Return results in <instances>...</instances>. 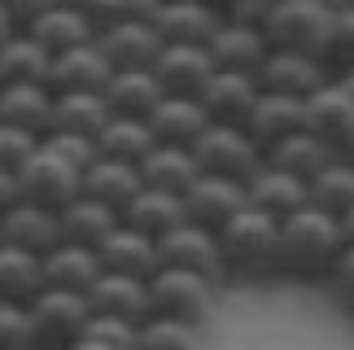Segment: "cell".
Wrapping results in <instances>:
<instances>
[{
  "mask_svg": "<svg viewBox=\"0 0 354 350\" xmlns=\"http://www.w3.org/2000/svg\"><path fill=\"white\" fill-rule=\"evenodd\" d=\"M346 250V237H342V223L333 214H324L315 206L280 219V246H276V280L289 276V280H302V285H324L333 272V263L342 259Z\"/></svg>",
  "mask_w": 354,
  "mask_h": 350,
  "instance_id": "1",
  "label": "cell"
},
{
  "mask_svg": "<svg viewBox=\"0 0 354 350\" xmlns=\"http://www.w3.org/2000/svg\"><path fill=\"white\" fill-rule=\"evenodd\" d=\"M214 237H219V259L227 280H276V246H280L276 219L245 206Z\"/></svg>",
  "mask_w": 354,
  "mask_h": 350,
  "instance_id": "2",
  "label": "cell"
},
{
  "mask_svg": "<svg viewBox=\"0 0 354 350\" xmlns=\"http://www.w3.org/2000/svg\"><path fill=\"white\" fill-rule=\"evenodd\" d=\"M26 320H31L35 350H71L75 342H84L92 306H88V293L39 289L35 298L26 302Z\"/></svg>",
  "mask_w": 354,
  "mask_h": 350,
  "instance_id": "3",
  "label": "cell"
},
{
  "mask_svg": "<svg viewBox=\"0 0 354 350\" xmlns=\"http://www.w3.org/2000/svg\"><path fill=\"white\" fill-rule=\"evenodd\" d=\"M193 158L201 175H219V180H236V184H250L267 163V154L245 136V127H227V123H210L201 131L193 140Z\"/></svg>",
  "mask_w": 354,
  "mask_h": 350,
  "instance_id": "4",
  "label": "cell"
},
{
  "mask_svg": "<svg viewBox=\"0 0 354 350\" xmlns=\"http://www.w3.org/2000/svg\"><path fill=\"white\" fill-rule=\"evenodd\" d=\"M214 293L219 285L193 272H175V267H158L149 276V311L162 320H180V324H206L214 311Z\"/></svg>",
  "mask_w": 354,
  "mask_h": 350,
  "instance_id": "5",
  "label": "cell"
},
{
  "mask_svg": "<svg viewBox=\"0 0 354 350\" xmlns=\"http://www.w3.org/2000/svg\"><path fill=\"white\" fill-rule=\"evenodd\" d=\"M13 180H18V197L31 201L39 210H53L57 214L62 206H71L79 197V184H84V171H75L71 163H62L53 149H39L26 158V163L13 171Z\"/></svg>",
  "mask_w": 354,
  "mask_h": 350,
  "instance_id": "6",
  "label": "cell"
},
{
  "mask_svg": "<svg viewBox=\"0 0 354 350\" xmlns=\"http://www.w3.org/2000/svg\"><path fill=\"white\" fill-rule=\"evenodd\" d=\"M333 13L319 5V0H276L271 18L263 26L271 48H289V53H310L319 57L324 35H328Z\"/></svg>",
  "mask_w": 354,
  "mask_h": 350,
  "instance_id": "7",
  "label": "cell"
},
{
  "mask_svg": "<svg viewBox=\"0 0 354 350\" xmlns=\"http://www.w3.org/2000/svg\"><path fill=\"white\" fill-rule=\"evenodd\" d=\"M158 263L175 267V272L206 276V280H214V285H227L223 259H219V237H214L210 228H197V223L171 228L167 237H158Z\"/></svg>",
  "mask_w": 354,
  "mask_h": 350,
  "instance_id": "8",
  "label": "cell"
},
{
  "mask_svg": "<svg viewBox=\"0 0 354 350\" xmlns=\"http://www.w3.org/2000/svg\"><path fill=\"white\" fill-rule=\"evenodd\" d=\"M258 88L263 92H276V97H293V101H306L310 92H319L328 84V71H324L319 57L310 53H289V48H271L267 62L258 66Z\"/></svg>",
  "mask_w": 354,
  "mask_h": 350,
  "instance_id": "9",
  "label": "cell"
},
{
  "mask_svg": "<svg viewBox=\"0 0 354 350\" xmlns=\"http://www.w3.org/2000/svg\"><path fill=\"white\" fill-rule=\"evenodd\" d=\"M302 131H310L315 140H324L337 154L346 149V140L354 136V101L342 92L337 79H328L319 92H310L302 101Z\"/></svg>",
  "mask_w": 354,
  "mask_h": 350,
  "instance_id": "10",
  "label": "cell"
},
{
  "mask_svg": "<svg viewBox=\"0 0 354 350\" xmlns=\"http://www.w3.org/2000/svg\"><path fill=\"white\" fill-rule=\"evenodd\" d=\"M223 13L210 0H171V5L153 9V31L162 35V44H197L206 48L210 35L219 31Z\"/></svg>",
  "mask_w": 354,
  "mask_h": 350,
  "instance_id": "11",
  "label": "cell"
},
{
  "mask_svg": "<svg viewBox=\"0 0 354 350\" xmlns=\"http://www.w3.org/2000/svg\"><path fill=\"white\" fill-rule=\"evenodd\" d=\"M254 101H258V79L236 71H214L206 88L197 92V105L206 110L210 123H227V127H241L250 118Z\"/></svg>",
  "mask_w": 354,
  "mask_h": 350,
  "instance_id": "12",
  "label": "cell"
},
{
  "mask_svg": "<svg viewBox=\"0 0 354 350\" xmlns=\"http://www.w3.org/2000/svg\"><path fill=\"white\" fill-rule=\"evenodd\" d=\"M0 246H13V250H26L35 259H44L62 246V223L53 210H39L31 201H18L13 210L0 214Z\"/></svg>",
  "mask_w": 354,
  "mask_h": 350,
  "instance_id": "13",
  "label": "cell"
},
{
  "mask_svg": "<svg viewBox=\"0 0 354 350\" xmlns=\"http://www.w3.org/2000/svg\"><path fill=\"white\" fill-rule=\"evenodd\" d=\"M210 75H214V62L197 44H162L153 62V79L167 97H197Z\"/></svg>",
  "mask_w": 354,
  "mask_h": 350,
  "instance_id": "14",
  "label": "cell"
},
{
  "mask_svg": "<svg viewBox=\"0 0 354 350\" xmlns=\"http://www.w3.org/2000/svg\"><path fill=\"white\" fill-rule=\"evenodd\" d=\"M97 263L101 272L110 276H131V280H149L158 272V241H149L145 232H136V228L118 223L110 237L97 246Z\"/></svg>",
  "mask_w": 354,
  "mask_h": 350,
  "instance_id": "15",
  "label": "cell"
},
{
  "mask_svg": "<svg viewBox=\"0 0 354 350\" xmlns=\"http://www.w3.org/2000/svg\"><path fill=\"white\" fill-rule=\"evenodd\" d=\"M97 48L105 53V62L114 71H153L162 53V35L153 31V22H122V26L97 31Z\"/></svg>",
  "mask_w": 354,
  "mask_h": 350,
  "instance_id": "16",
  "label": "cell"
},
{
  "mask_svg": "<svg viewBox=\"0 0 354 350\" xmlns=\"http://www.w3.org/2000/svg\"><path fill=\"white\" fill-rule=\"evenodd\" d=\"M245 206L280 223V219H289V214L306 210L310 206V193H306L302 180H293V175H284L280 167L263 163V171L245 184Z\"/></svg>",
  "mask_w": 354,
  "mask_h": 350,
  "instance_id": "17",
  "label": "cell"
},
{
  "mask_svg": "<svg viewBox=\"0 0 354 350\" xmlns=\"http://www.w3.org/2000/svg\"><path fill=\"white\" fill-rule=\"evenodd\" d=\"M241 210H245V184H236V180L201 175V180L184 193V214H188V223L210 228V232H219V228L232 219V214H241Z\"/></svg>",
  "mask_w": 354,
  "mask_h": 350,
  "instance_id": "18",
  "label": "cell"
},
{
  "mask_svg": "<svg viewBox=\"0 0 354 350\" xmlns=\"http://www.w3.org/2000/svg\"><path fill=\"white\" fill-rule=\"evenodd\" d=\"M110 75H114V66L105 62V53L92 39V44H79L71 53H62V57H53L44 88L53 97H62V92H101L110 84Z\"/></svg>",
  "mask_w": 354,
  "mask_h": 350,
  "instance_id": "19",
  "label": "cell"
},
{
  "mask_svg": "<svg viewBox=\"0 0 354 350\" xmlns=\"http://www.w3.org/2000/svg\"><path fill=\"white\" fill-rule=\"evenodd\" d=\"M245 136H250L263 154H271L280 140H289L293 131H302V101L293 97H276V92H263L258 88V101L250 118H245Z\"/></svg>",
  "mask_w": 354,
  "mask_h": 350,
  "instance_id": "20",
  "label": "cell"
},
{
  "mask_svg": "<svg viewBox=\"0 0 354 350\" xmlns=\"http://www.w3.org/2000/svg\"><path fill=\"white\" fill-rule=\"evenodd\" d=\"M210 62H214V71H236V75H258V66L267 62V35L263 31H254V26H236V22H219V31L210 35Z\"/></svg>",
  "mask_w": 354,
  "mask_h": 350,
  "instance_id": "21",
  "label": "cell"
},
{
  "mask_svg": "<svg viewBox=\"0 0 354 350\" xmlns=\"http://www.w3.org/2000/svg\"><path fill=\"white\" fill-rule=\"evenodd\" d=\"M88 306L92 315H110V320H127L140 329L149 315V280H131V276H110L101 272V280L88 289Z\"/></svg>",
  "mask_w": 354,
  "mask_h": 350,
  "instance_id": "22",
  "label": "cell"
},
{
  "mask_svg": "<svg viewBox=\"0 0 354 350\" xmlns=\"http://www.w3.org/2000/svg\"><path fill=\"white\" fill-rule=\"evenodd\" d=\"M22 35H31L35 44L48 53V57H62V53H71L79 44H92V39H97V26H92V18H88L84 9L53 5V9L39 13V18L26 26Z\"/></svg>",
  "mask_w": 354,
  "mask_h": 350,
  "instance_id": "23",
  "label": "cell"
},
{
  "mask_svg": "<svg viewBox=\"0 0 354 350\" xmlns=\"http://www.w3.org/2000/svg\"><path fill=\"white\" fill-rule=\"evenodd\" d=\"M145 188L140 180V167H131V163H118V158H92V167L84 171V184H79V193L92 197V201H101V206H110L114 214L127 210V201L136 197Z\"/></svg>",
  "mask_w": 354,
  "mask_h": 350,
  "instance_id": "24",
  "label": "cell"
},
{
  "mask_svg": "<svg viewBox=\"0 0 354 350\" xmlns=\"http://www.w3.org/2000/svg\"><path fill=\"white\" fill-rule=\"evenodd\" d=\"M158 145H175V149H193V140L210 127L206 110L197 105V97H162L158 110L145 118Z\"/></svg>",
  "mask_w": 354,
  "mask_h": 350,
  "instance_id": "25",
  "label": "cell"
},
{
  "mask_svg": "<svg viewBox=\"0 0 354 350\" xmlns=\"http://www.w3.org/2000/svg\"><path fill=\"white\" fill-rule=\"evenodd\" d=\"M114 118V110L105 105L101 92H62L53 97V118H48V131H66V136H84L97 145L101 127Z\"/></svg>",
  "mask_w": 354,
  "mask_h": 350,
  "instance_id": "26",
  "label": "cell"
},
{
  "mask_svg": "<svg viewBox=\"0 0 354 350\" xmlns=\"http://www.w3.org/2000/svg\"><path fill=\"white\" fill-rule=\"evenodd\" d=\"M118 223H127V228H136V232H145L149 241H158V237H167L171 228L188 223L184 197L162 193V188H140V193L127 201V210L118 214Z\"/></svg>",
  "mask_w": 354,
  "mask_h": 350,
  "instance_id": "27",
  "label": "cell"
},
{
  "mask_svg": "<svg viewBox=\"0 0 354 350\" xmlns=\"http://www.w3.org/2000/svg\"><path fill=\"white\" fill-rule=\"evenodd\" d=\"M57 223H62V246H84V250H97L105 237L118 228V214L101 201H92L79 193L71 206L57 210Z\"/></svg>",
  "mask_w": 354,
  "mask_h": 350,
  "instance_id": "28",
  "label": "cell"
},
{
  "mask_svg": "<svg viewBox=\"0 0 354 350\" xmlns=\"http://www.w3.org/2000/svg\"><path fill=\"white\" fill-rule=\"evenodd\" d=\"M53 118V92L44 84H0V123L44 136Z\"/></svg>",
  "mask_w": 354,
  "mask_h": 350,
  "instance_id": "29",
  "label": "cell"
},
{
  "mask_svg": "<svg viewBox=\"0 0 354 350\" xmlns=\"http://www.w3.org/2000/svg\"><path fill=\"white\" fill-rule=\"evenodd\" d=\"M140 180L145 188H162V193H175V197H184L188 188H193L201 180V167H197V158L193 149H175V145H158L153 154L140 163Z\"/></svg>",
  "mask_w": 354,
  "mask_h": 350,
  "instance_id": "30",
  "label": "cell"
},
{
  "mask_svg": "<svg viewBox=\"0 0 354 350\" xmlns=\"http://www.w3.org/2000/svg\"><path fill=\"white\" fill-rule=\"evenodd\" d=\"M105 105H110L114 114H127V118H149L158 110V101L167 97V92L158 88L153 71H114L110 84L101 88Z\"/></svg>",
  "mask_w": 354,
  "mask_h": 350,
  "instance_id": "31",
  "label": "cell"
},
{
  "mask_svg": "<svg viewBox=\"0 0 354 350\" xmlns=\"http://www.w3.org/2000/svg\"><path fill=\"white\" fill-rule=\"evenodd\" d=\"M101 280V263L97 250L84 246H57L44 254V289H71V293H88Z\"/></svg>",
  "mask_w": 354,
  "mask_h": 350,
  "instance_id": "32",
  "label": "cell"
},
{
  "mask_svg": "<svg viewBox=\"0 0 354 350\" xmlns=\"http://www.w3.org/2000/svg\"><path fill=\"white\" fill-rule=\"evenodd\" d=\"M153 149H158V140L149 131V123L145 118H127V114H114L97 136L101 158H118V163H131V167H140Z\"/></svg>",
  "mask_w": 354,
  "mask_h": 350,
  "instance_id": "33",
  "label": "cell"
},
{
  "mask_svg": "<svg viewBox=\"0 0 354 350\" xmlns=\"http://www.w3.org/2000/svg\"><path fill=\"white\" fill-rule=\"evenodd\" d=\"M333 158H337V149H328V145L315 140L310 131H293L289 140H280L276 149L267 154V163H271V167H280L284 175H293V180L310 184L324 167L333 163Z\"/></svg>",
  "mask_w": 354,
  "mask_h": 350,
  "instance_id": "34",
  "label": "cell"
},
{
  "mask_svg": "<svg viewBox=\"0 0 354 350\" xmlns=\"http://www.w3.org/2000/svg\"><path fill=\"white\" fill-rule=\"evenodd\" d=\"M44 289V259L13 246H0V302L26 306Z\"/></svg>",
  "mask_w": 354,
  "mask_h": 350,
  "instance_id": "35",
  "label": "cell"
},
{
  "mask_svg": "<svg viewBox=\"0 0 354 350\" xmlns=\"http://www.w3.org/2000/svg\"><path fill=\"white\" fill-rule=\"evenodd\" d=\"M53 57L31 35H9L0 44V84H48Z\"/></svg>",
  "mask_w": 354,
  "mask_h": 350,
  "instance_id": "36",
  "label": "cell"
},
{
  "mask_svg": "<svg viewBox=\"0 0 354 350\" xmlns=\"http://www.w3.org/2000/svg\"><path fill=\"white\" fill-rule=\"evenodd\" d=\"M306 193H310V206H315V210L333 214V219H342V214L354 210V167L346 163L342 154H337L333 163L306 184Z\"/></svg>",
  "mask_w": 354,
  "mask_h": 350,
  "instance_id": "37",
  "label": "cell"
},
{
  "mask_svg": "<svg viewBox=\"0 0 354 350\" xmlns=\"http://www.w3.org/2000/svg\"><path fill=\"white\" fill-rule=\"evenodd\" d=\"M136 350H201V329L180 324V320H162L149 315L136 329Z\"/></svg>",
  "mask_w": 354,
  "mask_h": 350,
  "instance_id": "38",
  "label": "cell"
},
{
  "mask_svg": "<svg viewBox=\"0 0 354 350\" xmlns=\"http://www.w3.org/2000/svg\"><path fill=\"white\" fill-rule=\"evenodd\" d=\"M319 62H324V71H328L333 79L354 71V5L342 9V13H333L328 35H324V48H319Z\"/></svg>",
  "mask_w": 354,
  "mask_h": 350,
  "instance_id": "39",
  "label": "cell"
},
{
  "mask_svg": "<svg viewBox=\"0 0 354 350\" xmlns=\"http://www.w3.org/2000/svg\"><path fill=\"white\" fill-rule=\"evenodd\" d=\"M158 0H92V26L105 31V26H122V22H153Z\"/></svg>",
  "mask_w": 354,
  "mask_h": 350,
  "instance_id": "40",
  "label": "cell"
},
{
  "mask_svg": "<svg viewBox=\"0 0 354 350\" xmlns=\"http://www.w3.org/2000/svg\"><path fill=\"white\" fill-rule=\"evenodd\" d=\"M35 149H39V136H31V131H22V127L0 123V171H5V175H13Z\"/></svg>",
  "mask_w": 354,
  "mask_h": 350,
  "instance_id": "41",
  "label": "cell"
},
{
  "mask_svg": "<svg viewBox=\"0 0 354 350\" xmlns=\"http://www.w3.org/2000/svg\"><path fill=\"white\" fill-rule=\"evenodd\" d=\"M0 350H35L31 320H26V306L0 302Z\"/></svg>",
  "mask_w": 354,
  "mask_h": 350,
  "instance_id": "42",
  "label": "cell"
},
{
  "mask_svg": "<svg viewBox=\"0 0 354 350\" xmlns=\"http://www.w3.org/2000/svg\"><path fill=\"white\" fill-rule=\"evenodd\" d=\"M39 145H44V149H53L62 163H71L75 171H88L92 158H97V145H92V140H84V136H66V131H44V136H39Z\"/></svg>",
  "mask_w": 354,
  "mask_h": 350,
  "instance_id": "43",
  "label": "cell"
},
{
  "mask_svg": "<svg viewBox=\"0 0 354 350\" xmlns=\"http://www.w3.org/2000/svg\"><path fill=\"white\" fill-rule=\"evenodd\" d=\"M84 338L105 346V350H136V324H127V320H110V315H92Z\"/></svg>",
  "mask_w": 354,
  "mask_h": 350,
  "instance_id": "44",
  "label": "cell"
},
{
  "mask_svg": "<svg viewBox=\"0 0 354 350\" xmlns=\"http://www.w3.org/2000/svg\"><path fill=\"white\" fill-rule=\"evenodd\" d=\"M324 285H328V293L354 315V246L342 250V259L333 263V272H328V280H324Z\"/></svg>",
  "mask_w": 354,
  "mask_h": 350,
  "instance_id": "45",
  "label": "cell"
},
{
  "mask_svg": "<svg viewBox=\"0 0 354 350\" xmlns=\"http://www.w3.org/2000/svg\"><path fill=\"white\" fill-rule=\"evenodd\" d=\"M271 9H276V0H232V5L223 9V18L236 22V26H254V31H263L267 18H271Z\"/></svg>",
  "mask_w": 354,
  "mask_h": 350,
  "instance_id": "46",
  "label": "cell"
},
{
  "mask_svg": "<svg viewBox=\"0 0 354 350\" xmlns=\"http://www.w3.org/2000/svg\"><path fill=\"white\" fill-rule=\"evenodd\" d=\"M53 5H57V0H0V13H5V22L13 26V35H22L26 26Z\"/></svg>",
  "mask_w": 354,
  "mask_h": 350,
  "instance_id": "47",
  "label": "cell"
},
{
  "mask_svg": "<svg viewBox=\"0 0 354 350\" xmlns=\"http://www.w3.org/2000/svg\"><path fill=\"white\" fill-rule=\"evenodd\" d=\"M18 201H22V197H18V180L0 171V214H5V210H13Z\"/></svg>",
  "mask_w": 354,
  "mask_h": 350,
  "instance_id": "48",
  "label": "cell"
},
{
  "mask_svg": "<svg viewBox=\"0 0 354 350\" xmlns=\"http://www.w3.org/2000/svg\"><path fill=\"white\" fill-rule=\"evenodd\" d=\"M337 223H342V237H346V246H354V210H350V214H342Z\"/></svg>",
  "mask_w": 354,
  "mask_h": 350,
  "instance_id": "49",
  "label": "cell"
},
{
  "mask_svg": "<svg viewBox=\"0 0 354 350\" xmlns=\"http://www.w3.org/2000/svg\"><path fill=\"white\" fill-rule=\"evenodd\" d=\"M337 84H342V92L354 101V71H346V75H337Z\"/></svg>",
  "mask_w": 354,
  "mask_h": 350,
  "instance_id": "50",
  "label": "cell"
},
{
  "mask_svg": "<svg viewBox=\"0 0 354 350\" xmlns=\"http://www.w3.org/2000/svg\"><path fill=\"white\" fill-rule=\"evenodd\" d=\"M9 35H13V26L5 22V13H0V44H5V39H9Z\"/></svg>",
  "mask_w": 354,
  "mask_h": 350,
  "instance_id": "51",
  "label": "cell"
},
{
  "mask_svg": "<svg viewBox=\"0 0 354 350\" xmlns=\"http://www.w3.org/2000/svg\"><path fill=\"white\" fill-rule=\"evenodd\" d=\"M342 158H346V163H350V167H354V136H350V140H346V149H342Z\"/></svg>",
  "mask_w": 354,
  "mask_h": 350,
  "instance_id": "52",
  "label": "cell"
},
{
  "mask_svg": "<svg viewBox=\"0 0 354 350\" xmlns=\"http://www.w3.org/2000/svg\"><path fill=\"white\" fill-rule=\"evenodd\" d=\"M71 350H105V346H97V342H88V338H84V342H75Z\"/></svg>",
  "mask_w": 354,
  "mask_h": 350,
  "instance_id": "53",
  "label": "cell"
},
{
  "mask_svg": "<svg viewBox=\"0 0 354 350\" xmlns=\"http://www.w3.org/2000/svg\"><path fill=\"white\" fill-rule=\"evenodd\" d=\"M210 5H214V9H219V13H223L227 5H232V0H210Z\"/></svg>",
  "mask_w": 354,
  "mask_h": 350,
  "instance_id": "54",
  "label": "cell"
},
{
  "mask_svg": "<svg viewBox=\"0 0 354 350\" xmlns=\"http://www.w3.org/2000/svg\"><path fill=\"white\" fill-rule=\"evenodd\" d=\"M158 5H171V0H158Z\"/></svg>",
  "mask_w": 354,
  "mask_h": 350,
  "instance_id": "55",
  "label": "cell"
}]
</instances>
